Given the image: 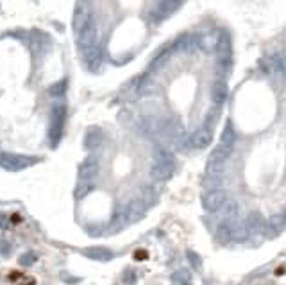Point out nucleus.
Masks as SVG:
<instances>
[{
  "mask_svg": "<svg viewBox=\"0 0 286 285\" xmlns=\"http://www.w3.org/2000/svg\"><path fill=\"white\" fill-rule=\"evenodd\" d=\"M143 215V205L139 201H132L127 208V217L129 220H136Z\"/></svg>",
  "mask_w": 286,
  "mask_h": 285,
  "instance_id": "1a4fd4ad",
  "label": "nucleus"
},
{
  "mask_svg": "<svg viewBox=\"0 0 286 285\" xmlns=\"http://www.w3.org/2000/svg\"><path fill=\"white\" fill-rule=\"evenodd\" d=\"M84 61H86V67L90 70H98V67H100V50H98V47L84 54Z\"/></svg>",
  "mask_w": 286,
  "mask_h": 285,
  "instance_id": "6e6552de",
  "label": "nucleus"
},
{
  "mask_svg": "<svg viewBox=\"0 0 286 285\" xmlns=\"http://www.w3.org/2000/svg\"><path fill=\"white\" fill-rule=\"evenodd\" d=\"M40 158H30V156L15 154V152H0V167L9 172H18L30 165L38 164Z\"/></svg>",
  "mask_w": 286,
  "mask_h": 285,
  "instance_id": "f03ea898",
  "label": "nucleus"
},
{
  "mask_svg": "<svg viewBox=\"0 0 286 285\" xmlns=\"http://www.w3.org/2000/svg\"><path fill=\"white\" fill-rule=\"evenodd\" d=\"M38 260V257H36V253H32V251H29V253H25V255H22L18 259V264L20 266H23V267H29V266H32L34 262Z\"/></svg>",
  "mask_w": 286,
  "mask_h": 285,
  "instance_id": "f8f14e48",
  "label": "nucleus"
},
{
  "mask_svg": "<svg viewBox=\"0 0 286 285\" xmlns=\"http://www.w3.org/2000/svg\"><path fill=\"white\" fill-rule=\"evenodd\" d=\"M64 91H66V79L57 81V83H54L52 86H49V93L54 95V97H61Z\"/></svg>",
  "mask_w": 286,
  "mask_h": 285,
  "instance_id": "9d476101",
  "label": "nucleus"
},
{
  "mask_svg": "<svg viewBox=\"0 0 286 285\" xmlns=\"http://www.w3.org/2000/svg\"><path fill=\"white\" fill-rule=\"evenodd\" d=\"M93 188L95 186L91 185V183H79L76 188V199H84Z\"/></svg>",
  "mask_w": 286,
  "mask_h": 285,
  "instance_id": "9b49d317",
  "label": "nucleus"
},
{
  "mask_svg": "<svg viewBox=\"0 0 286 285\" xmlns=\"http://www.w3.org/2000/svg\"><path fill=\"white\" fill-rule=\"evenodd\" d=\"M30 36H32V40H30V49H32V52L36 54V56H43L45 52H49L50 47H52V40H50V36L47 35V33H43V30H40V29H34L32 33H30Z\"/></svg>",
  "mask_w": 286,
  "mask_h": 285,
  "instance_id": "20e7f679",
  "label": "nucleus"
},
{
  "mask_svg": "<svg viewBox=\"0 0 286 285\" xmlns=\"http://www.w3.org/2000/svg\"><path fill=\"white\" fill-rule=\"evenodd\" d=\"M9 253H11V244L9 242H0V255H4V257H8Z\"/></svg>",
  "mask_w": 286,
  "mask_h": 285,
  "instance_id": "ddd939ff",
  "label": "nucleus"
},
{
  "mask_svg": "<svg viewBox=\"0 0 286 285\" xmlns=\"http://www.w3.org/2000/svg\"><path fill=\"white\" fill-rule=\"evenodd\" d=\"M102 142V131L100 128H90L86 133V137H84V145H86L88 149H95L98 147Z\"/></svg>",
  "mask_w": 286,
  "mask_h": 285,
  "instance_id": "423d86ee",
  "label": "nucleus"
},
{
  "mask_svg": "<svg viewBox=\"0 0 286 285\" xmlns=\"http://www.w3.org/2000/svg\"><path fill=\"white\" fill-rule=\"evenodd\" d=\"M93 25V13H91V6L88 2H79L74 11V33L81 35L83 30Z\"/></svg>",
  "mask_w": 286,
  "mask_h": 285,
  "instance_id": "7ed1b4c3",
  "label": "nucleus"
},
{
  "mask_svg": "<svg viewBox=\"0 0 286 285\" xmlns=\"http://www.w3.org/2000/svg\"><path fill=\"white\" fill-rule=\"evenodd\" d=\"M98 174V160L95 156H90L79 165V179L83 183H90Z\"/></svg>",
  "mask_w": 286,
  "mask_h": 285,
  "instance_id": "39448f33",
  "label": "nucleus"
},
{
  "mask_svg": "<svg viewBox=\"0 0 286 285\" xmlns=\"http://www.w3.org/2000/svg\"><path fill=\"white\" fill-rule=\"evenodd\" d=\"M134 280H136V276H134V273H132V271H127V273L124 274V283L132 285V283H134Z\"/></svg>",
  "mask_w": 286,
  "mask_h": 285,
  "instance_id": "4468645a",
  "label": "nucleus"
},
{
  "mask_svg": "<svg viewBox=\"0 0 286 285\" xmlns=\"http://www.w3.org/2000/svg\"><path fill=\"white\" fill-rule=\"evenodd\" d=\"M64 117H66V108H64V104H61V103L54 104L52 111H50V124H49V140L54 147L59 144L61 135H63Z\"/></svg>",
  "mask_w": 286,
  "mask_h": 285,
  "instance_id": "f257e3e1",
  "label": "nucleus"
},
{
  "mask_svg": "<svg viewBox=\"0 0 286 285\" xmlns=\"http://www.w3.org/2000/svg\"><path fill=\"white\" fill-rule=\"evenodd\" d=\"M84 255L90 257L93 260H111L113 259V253L110 249H104V247H88L84 249Z\"/></svg>",
  "mask_w": 286,
  "mask_h": 285,
  "instance_id": "0eeeda50",
  "label": "nucleus"
}]
</instances>
